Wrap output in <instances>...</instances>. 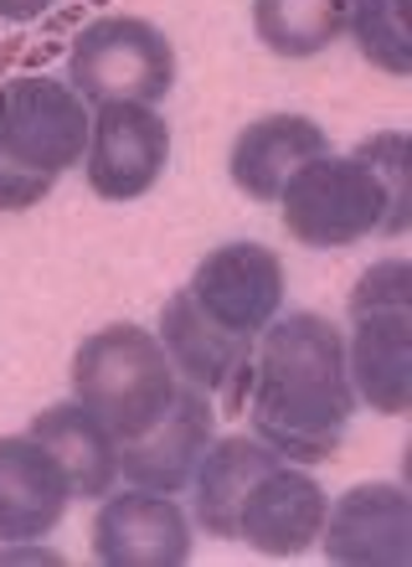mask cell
<instances>
[{
	"mask_svg": "<svg viewBox=\"0 0 412 567\" xmlns=\"http://www.w3.org/2000/svg\"><path fill=\"white\" fill-rule=\"evenodd\" d=\"M212 439H217V403L202 388L181 382L176 403L165 408V419L150 433L130 439V444H119V480L140 485V491L181 495L192 485Z\"/></svg>",
	"mask_w": 412,
	"mask_h": 567,
	"instance_id": "7c38bea8",
	"label": "cell"
},
{
	"mask_svg": "<svg viewBox=\"0 0 412 567\" xmlns=\"http://www.w3.org/2000/svg\"><path fill=\"white\" fill-rule=\"evenodd\" d=\"M330 140L315 120L305 114H264L237 130L233 155H227V176L248 202H279V192L289 186L299 165H309L315 155H325Z\"/></svg>",
	"mask_w": 412,
	"mask_h": 567,
	"instance_id": "9a60e30c",
	"label": "cell"
},
{
	"mask_svg": "<svg viewBox=\"0 0 412 567\" xmlns=\"http://www.w3.org/2000/svg\"><path fill=\"white\" fill-rule=\"evenodd\" d=\"M93 104L68 78L21 73L0 83V212H27L83 165Z\"/></svg>",
	"mask_w": 412,
	"mask_h": 567,
	"instance_id": "3957f363",
	"label": "cell"
},
{
	"mask_svg": "<svg viewBox=\"0 0 412 567\" xmlns=\"http://www.w3.org/2000/svg\"><path fill=\"white\" fill-rule=\"evenodd\" d=\"M31 439L58 460V470L68 475V491L83 501H103L119 485V439L99 423V413L78 403H52L31 419Z\"/></svg>",
	"mask_w": 412,
	"mask_h": 567,
	"instance_id": "2e32d148",
	"label": "cell"
},
{
	"mask_svg": "<svg viewBox=\"0 0 412 567\" xmlns=\"http://www.w3.org/2000/svg\"><path fill=\"white\" fill-rule=\"evenodd\" d=\"M171 165V124L155 104H99L93 109L83 176L103 202H140Z\"/></svg>",
	"mask_w": 412,
	"mask_h": 567,
	"instance_id": "8992f818",
	"label": "cell"
},
{
	"mask_svg": "<svg viewBox=\"0 0 412 567\" xmlns=\"http://www.w3.org/2000/svg\"><path fill=\"white\" fill-rule=\"evenodd\" d=\"M392 305H412V264L408 258H382V264H371L351 289V315L392 310Z\"/></svg>",
	"mask_w": 412,
	"mask_h": 567,
	"instance_id": "ffe728a7",
	"label": "cell"
},
{
	"mask_svg": "<svg viewBox=\"0 0 412 567\" xmlns=\"http://www.w3.org/2000/svg\"><path fill=\"white\" fill-rule=\"evenodd\" d=\"M325 511H330V495L309 475V464L274 460L253 480L248 501L237 511V542H248L264 557H299L320 542Z\"/></svg>",
	"mask_w": 412,
	"mask_h": 567,
	"instance_id": "8fae6325",
	"label": "cell"
},
{
	"mask_svg": "<svg viewBox=\"0 0 412 567\" xmlns=\"http://www.w3.org/2000/svg\"><path fill=\"white\" fill-rule=\"evenodd\" d=\"M58 6V0H0V21H37Z\"/></svg>",
	"mask_w": 412,
	"mask_h": 567,
	"instance_id": "44dd1931",
	"label": "cell"
},
{
	"mask_svg": "<svg viewBox=\"0 0 412 567\" xmlns=\"http://www.w3.org/2000/svg\"><path fill=\"white\" fill-rule=\"evenodd\" d=\"M346 372L356 403L382 419H402L412 408V305L351 315L346 336Z\"/></svg>",
	"mask_w": 412,
	"mask_h": 567,
	"instance_id": "4fadbf2b",
	"label": "cell"
},
{
	"mask_svg": "<svg viewBox=\"0 0 412 567\" xmlns=\"http://www.w3.org/2000/svg\"><path fill=\"white\" fill-rule=\"evenodd\" d=\"M340 567H408L412 563V495L398 480H367L336 495L325 511L320 542Z\"/></svg>",
	"mask_w": 412,
	"mask_h": 567,
	"instance_id": "ba28073f",
	"label": "cell"
},
{
	"mask_svg": "<svg viewBox=\"0 0 412 567\" xmlns=\"http://www.w3.org/2000/svg\"><path fill=\"white\" fill-rule=\"evenodd\" d=\"M274 460H284V454L268 449L258 433L212 439V449L202 454V464H196V475H192V511L206 537L237 542V511L248 501L253 480L264 475Z\"/></svg>",
	"mask_w": 412,
	"mask_h": 567,
	"instance_id": "e0dca14e",
	"label": "cell"
},
{
	"mask_svg": "<svg viewBox=\"0 0 412 567\" xmlns=\"http://www.w3.org/2000/svg\"><path fill=\"white\" fill-rule=\"evenodd\" d=\"M68 83L83 104H161L176 89V47L145 16H99L68 52Z\"/></svg>",
	"mask_w": 412,
	"mask_h": 567,
	"instance_id": "5b68a950",
	"label": "cell"
},
{
	"mask_svg": "<svg viewBox=\"0 0 412 567\" xmlns=\"http://www.w3.org/2000/svg\"><path fill=\"white\" fill-rule=\"evenodd\" d=\"M93 557L103 567H181L192 563V522L165 491H109L93 516Z\"/></svg>",
	"mask_w": 412,
	"mask_h": 567,
	"instance_id": "30bf717a",
	"label": "cell"
},
{
	"mask_svg": "<svg viewBox=\"0 0 412 567\" xmlns=\"http://www.w3.org/2000/svg\"><path fill=\"white\" fill-rule=\"evenodd\" d=\"M68 377H73V398L89 413H99V423L119 444L155 429L181 392V372L165 357L161 336L130 320L83 336Z\"/></svg>",
	"mask_w": 412,
	"mask_h": 567,
	"instance_id": "277c9868",
	"label": "cell"
},
{
	"mask_svg": "<svg viewBox=\"0 0 412 567\" xmlns=\"http://www.w3.org/2000/svg\"><path fill=\"white\" fill-rule=\"evenodd\" d=\"M161 346L171 367L181 372V382L202 388L212 403L243 408L248 403V382H253V346L248 336H233L222 330L217 320H206L202 305L192 299V289H176V295L161 305Z\"/></svg>",
	"mask_w": 412,
	"mask_h": 567,
	"instance_id": "9c48e42d",
	"label": "cell"
},
{
	"mask_svg": "<svg viewBox=\"0 0 412 567\" xmlns=\"http://www.w3.org/2000/svg\"><path fill=\"white\" fill-rule=\"evenodd\" d=\"M279 223L299 248H351L367 238H402L412 227L408 135L387 130L351 155H315L279 192Z\"/></svg>",
	"mask_w": 412,
	"mask_h": 567,
	"instance_id": "7a4b0ae2",
	"label": "cell"
},
{
	"mask_svg": "<svg viewBox=\"0 0 412 567\" xmlns=\"http://www.w3.org/2000/svg\"><path fill=\"white\" fill-rule=\"evenodd\" d=\"M68 501L73 491L58 460L31 433H6L0 439V547L42 542L47 532H58Z\"/></svg>",
	"mask_w": 412,
	"mask_h": 567,
	"instance_id": "5bb4252c",
	"label": "cell"
},
{
	"mask_svg": "<svg viewBox=\"0 0 412 567\" xmlns=\"http://www.w3.org/2000/svg\"><path fill=\"white\" fill-rule=\"evenodd\" d=\"M186 289L206 320L258 341L268 320L284 310V264L264 243H222L192 269Z\"/></svg>",
	"mask_w": 412,
	"mask_h": 567,
	"instance_id": "52a82bcc",
	"label": "cell"
},
{
	"mask_svg": "<svg viewBox=\"0 0 412 567\" xmlns=\"http://www.w3.org/2000/svg\"><path fill=\"white\" fill-rule=\"evenodd\" d=\"M248 419L268 449L295 464H325L356 419L346 330L315 310L274 315L253 346Z\"/></svg>",
	"mask_w": 412,
	"mask_h": 567,
	"instance_id": "6da1fadb",
	"label": "cell"
},
{
	"mask_svg": "<svg viewBox=\"0 0 412 567\" xmlns=\"http://www.w3.org/2000/svg\"><path fill=\"white\" fill-rule=\"evenodd\" d=\"M351 31L356 52L387 78L412 73V37H408V0H351Z\"/></svg>",
	"mask_w": 412,
	"mask_h": 567,
	"instance_id": "d6986e66",
	"label": "cell"
},
{
	"mask_svg": "<svg viewBox=\"0 0 412 567\" xmlns=\"http://www.w3.org/2000/svg\"><path fill=\"white\" fill-rule=\"evenodd\" d=\"M351 0H253V37L274 58H315L346 37Z\"/></svg>",
	"mask_w": 412,
	"mask_h": 567,
	"instance_id": "ac0fdd59",
	"label": "cell"
}]
</instances>
